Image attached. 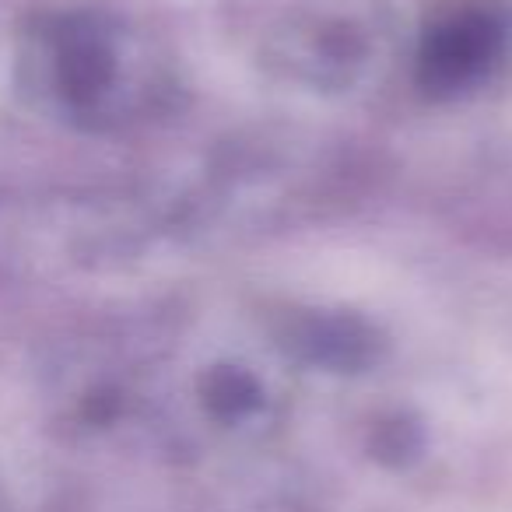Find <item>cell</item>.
<instances>
[{"label": "cell", "instance_id": "6da1fadb", "mask_svg": "<svg viewBox=\"0 0 512 512\" xmlns=\"http://www.w3.org/2000/svg\"><path fill=\"white\" fill-rule=\"evenodd\" d=\"M491 32L488 22H453L435 36L432 50L425 57L428 78L442 81V85H463L470 74H477L484 67V60L491 57Z\"/></svg>", "mask_w": 512, "mask_h": 512}]
</instances>
